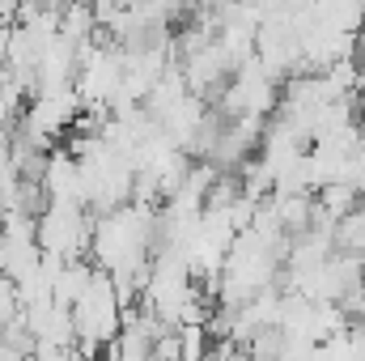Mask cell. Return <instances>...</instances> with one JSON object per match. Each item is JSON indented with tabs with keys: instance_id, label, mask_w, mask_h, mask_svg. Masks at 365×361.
I'll return each instance as SVG.
<instances>
[{
	"instance_id": "cell-1",
	"label": "cell",
	"mask_w": 365,
	"mask_h": 361,
	"mask_svg": "<svg viewBox=\"0 0 365 361\" xmlns=\"http://www.w3.org/2000/svg\"><path fill=\"white\" fill-rule=\"evenodd\" d=\"M90 230H93V217H90V208H81V204H47L34 217L38 251L56 255V260H86Z\"/></svg>"
},
{
	"instance_id": "cell-2",
	"label": "cell",
	"mask_w": 365,
	"mask_h": 361,
	"mask_svg": "<svg viewBox=\"0 0 365 361\" xmlns=\"http://www.w3.org/2000/svg\"><path fill=\"white\" fill-rule=\"evenodd\" d=\"M38 187L47 195V204H81L86 208V183H81V162L68 149H51L43 162Z\"/></svg>"
},
{
	"instance_id": "cell-3",
	"label": "cell",
	"mask_w": 365,
	"mask_h": 361,
	"mask_svg": "<svg viewBox=\"0 0 365 361\" xmlns=\"http://www.w3.org/2000/svg\"><path fill=\"white\" fill-rule=\"evenodd\" d=\"M331 243H336V251L365 260V208H353L349 217H340L331 225Z\"/></svg>"
},
{
	"instance_id": "cell-4",
	"label": "cell",
	"mask_w": 365,
	"mask_h": 361,
	"mask_svg": "<svg viewBox=\"0 0 365 361\" xmlns=\"http://www.w3.org/2000/svg\"><path fill=\"white\" fill-rule=\"evenodd\" d=\"M353 64L365 73V21L357 26V34H353Z\"/></svg>"
},
{
	"instance_id": "cell-5",
	"label": "cell",
	"mask_w": 365,
	"mask_h": 361,
	"mask_svg": "<svg viewBox=\"0 0 365 361\" xmlns=\"http://www.w3.org/2000/svg\"><path fill=\"white\" fill-rule=\"evenodd\" d=\"M357 158L365 162V115H361V123H357Z\"/></svg>"
},
{
	"instance_id": "cell-6",
	"label": "cell",
	"mask_w": 365,
	"mask_h": 361,
	"mask_svg": "<svg viewBox=\"0 0 365 361\" xmlns=\"http://www.w3.org/2000/svg\"><path fill=\"white\" fill-rule=\"evenodd\" d=\"M102 361H110V357H102Z\"/></svg>"
}]
</instances>
